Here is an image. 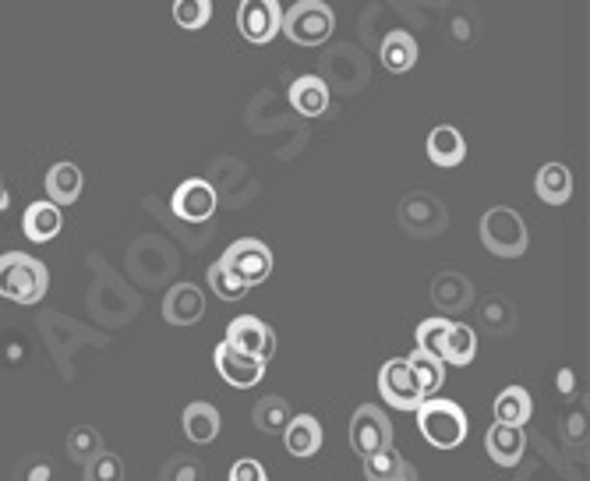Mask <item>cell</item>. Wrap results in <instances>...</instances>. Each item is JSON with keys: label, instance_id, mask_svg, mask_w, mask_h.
Segmentation results:
<instances>
[{"label": "cell", "instance_id": "6da1fadb", "mask_svg": "<svg viewBox=\"0 0 590 481\" xmlns=\"http://www.w3.org/2000/svg\"><path fill=\"white\" fill-rule=\"evenodd\" d=\"M50 291V273L40 259L25 252L0 255V297L14 301V305H40Z\"/></svg>", "mask_w": 590, "mask_h": 481}, {"label": "cell", "instance_id": "7a4b0ae2", "mask_svg": "<svg viewBox=\"0 0 590 481\" xmlns=\"http://www.w3.org/2000/svg\"><path fill=\"white\" fill-rule=\"evenodd\" d=\"M418 429L435 450H456L460 442L467 439V415H463V407L453 400L428 397L418 407Z\"/></svg>", "mask_w": 590, "mask_h": 481}, {"label": "cell", "instance_id": "3957f363", "mask_svg": "<svg viewBox=\"0 0 590 481\" xmlns=\"http://www.w3.org/2000/svg\"><path fill=\"white\" fill-rule=\"evenodd\" d=\"M481 244L498 259H520L527 252V223L509 206H492L481 217Z\"/></svg>", "mask_w": 590, "mask_h": 481}, {"label": "cell", "instance_id": "277c9868", "mask_svg": "<svg viewBox=\"0 0 590 481\" xmlns=\"http://www.w3.org/2000/svg\"><path fill=\"white\" fill-rule=\"evenodd\" d=\"M336 29V14L326 0H297L291 11H283L280 32L297 46H322Z\"/></svg>", "mask_w": 590, "mask_h": 481}, {"label": "cell", "instance_id": "5b68a950", "mask_svg": "<svg viewBox=\"0 0 590 481\" xmlns=\"http://www.w3.org/2000/svg\"><path fill=\"white\" fill-rule=\"evenodd\" d=\"M220 265L241 283V287H255V283L270 280V273H273V252H270V244L259 241V238H241V241H234V244L226 248Z\"/></svg>", "mask_w": 590, "mask_h": 481}, {"label": "cell", "instance_id": "8992f818", "mask_svg": "<svg viewBox=\"0 0 590 481\" xmlns=\"http://www.w3.org/2000/svg\"><path fill=\"white\" fill-rule=\"evenodd\" d=\"M350 447L361 457H371L392 447V421L386 418L382 407H375V404L357 407L350 418Z\"/></svg>", "mask_w": 590, "mask_h": 481}, {"label": "cell", "instance_id": "52a82bcc", "mask_svg": "<svg viewBox=\"0 0 590 481\" xmlns=\"http://www.w3.org/2000/svg\"><path fill=\"white\" fill-rule=\"evenodd\" d=\"M379 397L389 407H397V411H418V407L424 404V394H421V386L414 379V368L407 365V358H392V362L382 365Z\"/></svg>", "mask_w": 590, "mask_h": 481}, {"label": "cell", "instance_id": "ba28073f", "mask_svg": "<svg viewBox=\"0 0 590 481\" xmlns=\"http://www.w3.org/2000/svg\"><path fill=\"white\" fill-rule=\"evenodd\" d=\"M280 22H283V8L280 0H241L238 8V29L247 43L265 46L280 35Z\"/></svg>", "mask_w": 590, "mask_h": 481}, {"label": "cell", "instance_id": "9c48e42d", "mask_svg": "<svg viewBox=\"0 0 590 481\" xmlns=\"http://www.w3.org/2000/svg\"><path fill=\"white\" fill-rule=\"evenodd\" d=\"M226 344L265 365L276 354V333H273V326H265L255 315H238L234 323L226 326Z\"/></svg>", "mask_w": 590, "mask_h": 481}, {"label": "cell", "instance_id": "30bf717a", "mask_svg": "<svg viewBox=\"0 0 590 481\" xmlns=\"http://www.w3.org/2000/svg\"><path fill=\"white\" fill-rule=\"evenodd\" d=\"M170 206L185 223H206V220H212L220 199H217V188L209 181H202V177H188L185 185H177Z\"/></svg>", "mask_w": 590, "mask_h": 481}, {"label": "cell", "instance_id": "8fae6325", "mask_svg": "<svg viewBox=\"0 0 590 481\" xmlns=\"http://www.w3.org/2000/svg\"><path fill=\"white\" fill-rule=\"evenodd\" d=\"M400 223L410 230V234L418 238H432L439 234V230L445 227V209L439 199H432V195H410V199H403L400 206Z\"/></svg>", "mask_w": 590, "mask_h": 481}, {"label": "cell", "instance_id": "7c38bea8", "mask_svg": "<svg viewBox=\"0 0 590 481\" xmlns=\"http://www.w3.org/2000/svg\"><path fill=\"white\" fill-rule=\"evenodd\" d=\"M206 315V294L194 283H177L164 297V318L170 326H194Z\"/></svg>", "mask_w": 590, "mask_h": 481}, {"label": "cell", "instance_id": "4fadbf2b", "mask_svg": "<svg viewBox=\"0 0 590 481\" xmlns=\"http://www.w3.org/2000/svg\"><path fill=\"white\" fill-rule=\"evenodd\" d=\"M217 372L230 383V386H238V389H252L262 383L265 376V365L255 362V358H247V354L234 351L226 341L217 347Z\"/></svg>", "mask_w": 590, "mask_h": 481}, {"label": "cell", "instance_id": "5bb4252c", "mask_svg": "<svg viewBox=\"0 0 590 481\" xmlns=\"http://www.w3.org/2000/svg\"><path fill=\"white\" fill-rule=\"evenodd\" d=\"M485 450L498 468H516L527 453V432L513 425H492L485 432Z\"/></svg>", "mask_w": 590, "mask_h": 481}, {"label": "cell", "instance_id": "9a60e30c", "mask_svg": "<svg viewBox=\"0 0 590 481\" xmlns=\"http://www.w3.org/2000/svg\"><path fill=\"white\" fill-rule=\"evenodd\" d=\"M463 156H467V142L453 128V124H439V128L428 135V159L435 167H460Z\"/></svg>", "mask_w": 590, "mask_h": 481}, {"label": "cell", "instance_id": "2e32d148", "mask_svg": "<svg viewBox=\"0 0 590 481\" xmlns=\"http://www.w3.org/2000/svg\"><path fill=\"white\" fill-rule=\"evenodd\" d=\"M379 57H382L386 71H392V75H403V71H410L418 64V40L407 29H392L382 40Z\"/></svg>", "mask_w": 590, "mask_h": 481}, {"label": "cell", "instance_id": "e0dca14e", "mask_svg": "<svg viewBox=\"0 0 590 481\" xmlns=\"http://www.w3.org/2000/svg\"><path fill=\"white\" fill-rule=\"evenodd\" d=\"M291 103H294V111L304 114V117H322L329 111V85L318 75H301L291 85Z\"/></svg>", "mask_w": 590, "mask_h": 481}, {"label": "cell", "instance_id": "ac0fdd59", "mask_svg": "<svg viewBox=\"0 0 590 481\" xmlns=\"http://www.w3.org/2000/svg\"><path fill=\"white\" fill-rule=\"evenodd\" d=\"M432 301L445 312V315H456L463 312L474 301V287L467 276L460 273H442L435 283H432Z\"/></svg>", "mask_w": 590, "mask_h": 481}, {"label": "cell", "instance_id": "d6986e66", "mask_svg": "<svg viewBox=\"0 0 590 481\" xmlns=\"http://www.w3.org/2000/svg\"><path fill=\"white\" fill-rule=\"evenodd\" d=\"M61 223H64V217H61V209L53 206V202H32L25 209V217H22L25 238L35 241V244H46V241L57 238L61 234Z\"/></svg>", "mask_w": 590, "mask_h": 481}, {"label": "cell", "instance_id": "ffe728a7", "mask_svg": "<svg viewBox=\"0 0 590 481\" xmlns=\"http://www.w3.org/2000/svg\"><path fill=\"white\" fill-rule=\"evenodd\" d=\"M283 442H287L291 457L308 460L322 450V425L312 415H297L291 418L287 429H283Z\"/></svg>", "mask_w": 590, "mask_h": 481}, {"label": "cell", "instance_id": "44dd1931", "mask_svg": "<svg viewBox=\"0 0 590 481\" xmlns=\"http://www.w3.org/2000/svg\"><path fill=\"white\" fill-rule=\"evenodd\" d=\"M82 195V170L75 164H53L46 174V202H53L57 209L78 202Z\"/></svg>", "mask_w": 590, "mask_h": 481}, {"label": "cell", "instance_id": "7402d4cb", "mask_svg": "<svg viewBox=\"0 0 590 481\" xmlns=\"http://www.w3.org/2000/svg\"><path fill=\"white\" fill-rule=\"evenodd\" d=\"M185 436L191 442H199V447H206V442H212L220 436V411L212 407L209 400H194L185 407Z\"/></svg>", "mask_w": 590, "mask_h": 481}, {"label": "cell", "instance_id": "603a6c76", "mask_svg": "<svg viewBox=\"0 0 590 481\" xmlns=\"http://www.w3.org/2000/svg\"><path fill=\"white\" fill-rule=\"evenodd\" d=\"M534 191H538V199L548 206H562L569 202V195H573V174H569L562 164H545L534 177Z\"/></svg>", "mask_w": 590, "mask_h": 481}, {"label": "cell", "instance_id": "cb8c5ba5", "mask_svg": "<svg viewBox=\"0 0 590 481\" xmlns=\"http://www.w3.org/2000/svg\"><path fill=\"white\" fill-rule=\"evenodd\" d=\"M534 415V400L524 386H506L495 400V425H513V429H524Z\"/></svg>", "mask_w": 590, "mask_h": 481}, {"label": "cell", "instance_id": "d4e9b609", "mask_svg": "<svg viewBox=\"0 0 590 481\" xmlns=\"http://www.w3.org/2000/svg\"><path fill=\"white\" fill-rule=\"evenodd\" d=\"M477 354V336L471 326L463 323H450V333H445V347H442V365H471Z\"/></svg>", "mask_w": 590, "mask_h": 481}, {"label": "cell", "instance_id": "484cf974", "mask_svg": "<svg viewBox=\"0 0 590 481\" xmlns=\"http://www.w3.org/2000/svg\"><path fill=\"white\" fill-rule=\"evenodd\" d=\"M291 404L283 400V397H262L255 404V411H252V421H255V429L265 432V436H283V429L291 425Z\"/></svg>", "mask_w": 590, "mask_h": 481}, {"label": "cell", "instance_id": "4316f807", "mask_svg": "<svg viewBox=\"0 0 590 481\" xmlns=\"http://www.w3.org/2000/svg\"><path fill=\"white\" fill-rule=\"evenodd\" d=\"M407 365L414 368V379H418V386H421L424 400L435 397L439 389H442V383H445V365H442L439 358H432V354H421V351L410 354Z\"/></svg>", "mask_w": 590, "mask_h": 481}, {"label": "cell", "instance_id": "83f0119b", "mask_svg": "<svg viewBox=\"0 0 590 481\" xmlns=\"http://www.w3.org/2000/svg\"><path fill=\"white\" fill-rule=\"evenodd\" d=\"M410 468H414V464H407V460H403L397 450H392V447L365 457V478H368V481H400Z\"/></svg>", "mask_w": 590, "mask_h": 481}, {"label": "cell", "instance_id": "f1b7e54d", "mask_svg": "<svg viewBox=\"0 0 590 481\" xmlns=\"http://www.w3.org/2000/svg\"><path fill=\"white\" fill-rule=\"evenodd\" d=\"M103 453V436L93 425H78V429H71L67 436V457L78 460V464H88L93 457Z\"/></svg>", "mask_w": 590, "mask_h": 481}, {"label": "cell", "instance_id": "f546056e", "mask_svg": "<svg viewBox=\"0 0 590 481\" xmlns=\"http://www.w3.org/2000/svg\"><path fill=\"white\" fill-rule=\"evenodd\" d=\"M450 323H453V318H445V315L424 318V323L418 326V351L421 354H432V358L442 362V347H445V333H450Z\"/></svg>", "mask_w": 590, "mask_h": 481}, {"label": "cell", "instance_id": "4dcf8cb0", "mask_svg": "<svg viewBox=\"0 0 590 481\" xmlns=\"http://www.w3.org/2000/svg\"><path fill=\"white\" fill-rule=\"evenodd\" d=\"M209 18H212V0H173V22L181 29L194 32L209 25Z\"/></svg>", "mask_w": 590, "mask_h": 481}, {"label": "cell", "instance_id": "1f68e13d", "mask_svg": "<svg viewBox=\"0 0 590 481\" xmlns=\"http://www.w3.org/2000/svg\"><path fill=\"white\" fill-rule=\"evenodd\" d=\"M85 481H124V460L103 450L85 464Z\"/></svg>", "mask_w": 590, "mask_h": 481}, {"label": "cell", "instance_id": "d6a6232c", "mask_svg": "<svg viewBox=\"0 0 590 481\" xmlns=\"http://www.w3.org/2000/svg\"><path fill=\"white\" fill-rule=\"evenodd\" d=\"M513 309L506 305L503 297H492L485 309H481V326H485L488 333H509L513 330Z\"/></svg>", "mask_w": 590, "mask_h": 481}, {"label": "cell", "instance_id": "836d02e7", "mask_svg": "<svg viewBox=\"0 0 590 481\" xmlns=\"http://www.w3.org/2000/svg\"><path fill=\"white\" fill-rule=\"evenodd\" d=\"M209 287H212V294H217L220 301H241L247 294V287H241V283L230 276L220 262L209 265Z\"/></svg>", "mask_w": 590, "mask_h": 481}, {"label": "cell", "instance_id": "e575fe53", "mask_svg": "<svg viewBox=\"0 0 590 481\" xmlns=\"http://www.w3.org/2000/svg\"><path fill=\"white\" fill-rule=\"evenodd\" d=\"M159 481H206V471L194 457H173L159 474Z\"/></svg>", "mask_w": 590, "mask_h": 481}, {"label": "cell", "instance_id": "d590c367", "mask_svg": "<svg viewBox=\"0 0 590 481\" xmlns=\"http://www.w3.org/2000/svg\"><path fill=\"white\" fill-rule=\"evenodd\" d=\"M226 481H270V474H265V468L259 464L255 457H244V460H238L234 468H230Z\"/></svg>", "mask_w": 590, "mask_h": 481}, {"label": "cell", "instance_id": "8d00e7d4", "mask_svg": "<svg viewBox=\"0 0 590 481\" xmlns=\"http://www.w3.org/2000/svg\"><path fill=\"white\" fill-rule=\"evenodd\" d=\"M53 478V468L46 457H29L22 468H18V478L14 481H50Z\"/></svg>", "mask_w": 590, "mask_h": 481}, {"label": "cell", "instance_id": "74e56055", "mask_svg": "<svg viewBox=\"0 0 590 481\" xmlns=\"http://www.w3.org/2000/svg\"><path fill=\"white\" fill-rule=\"evenodd\" d=\"M400 481H418V471H414V468H410V471H407V474H403Z\"/></svg>", "mask_w": 590, "mask_h": 481}, {"label": "cell", "instance_id": "f35d334b", "mask_svg": "<svg viewBox=\"0 0 590 481\" xmlns=\"http://www.w3.org/2000/svg\"><path fill=\"white\" fill-rule=\"evenodd\" d=\"M8 202V195H4V181H0V206H4Z\"/></svg>", "mask_w": 590, "mask_h": 481}]
</instances>
